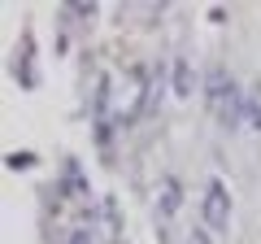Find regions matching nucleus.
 Wrapping results in <instances>:
<instances>
[{
    "label": "nucleus",
    "instance_id": "f257e3e1",
    "mask_svg": "<svg viewBox=\"0 0 261 244\" xmlns=\"http://www.w3.org/2000/svg\"><path fill=\"white\" fill-rule=\"evenodd\" d=\"M209 113H214L222 127H235V122H244V92L235 87V79L226 75L222 66L209 75Z\"/></svg>",
    "mask_w": 261,
    "mask_h": 244
},
{
    "label": "nucleus",
    "instance_id": "f03ea898",
    "mask_svg": "<svg viewBox=\"0 0 261 244\" xmlns=\"http://www.w3.org/2000/svg\"><path fill=\"white\" fill-rule=\"evenodd\" d=\"M231 188H226L222 179H209V188H205V201H200V218H205V231L209 235H222L231 231Z\"/></svg>",
    "mask_w": 261,
    "mask_h": 244
},
{
    "label": "nucleus",
    "instance_id": "7ed1b4c3",
    "mask_svg": "<svg viewBox=\"0 0 261 244\" xmlns=\"http://www.w3.org/2000/svg\"><path fill=\"white\" fill-rule=\"evenodd\" d=\"M122 92H118V105H113V113H118V122H130V118H140V109L148 105V92L152 83L144 79V70H130L126 79H122Z\"/></svg>",
    "mask_w": 261,
    "mask_h": 244
},
{
    "label": "nucleus",
    "instance_id": "20e7f679",
    "mask_svg": "<svg viewBox=\"0 0 261 244\" xmlns=\"http://www.w3.org/2000/svg\"><path fill=\"white\" fill-rule=\"evenodd\" d=\"M13 75H18L22 87H35V44H31V35H22V48H18V61H13Z\"/></svg>",
    "mask_w": 261,
    "mask_h": 244
},
{
    "label": "nucleus",
    "instance_id": "39448f33",
    "mask_svg": "<svg viewBox=\"0 0 261 244\" xmlns=\"http://www.w3.org/2000/svg\"><path fill=\"white\" fill-rule=\"evenodd\" d=\"M178 201H183L178 179H161V188H157V214L161 218H174L178 214Z\"/></svg>",
    "mask_w": 261,
    "mask_h": 244
},
{
    "label": "nucleus",
    "instance_id": "423d86ee",
    "mask_svg": "<svg viewBox=\"0 0 261 244\" xmlns=\"http://www.w3.org/2000/svg\"><path fill=\"white\" fill-rule=\"evenodd\" d=\"M244 122L252 131H261V79H252L248 92H244Z\"/></svg>",
    "mask_w": 261,
    "mask_h": 244
},
{
    "label": "nucleus",
    "instance_id": "0eeeda50",
    "mask_svg": "<svg viewBox=\"0 0 261 244\" xmlns=\"http://www.w3.org/2000/svg\"><path fill=\"white\" fill-rule=\"evenodd\" d=\"M192 87H196V75H192V66H187L183 57H178V61H174V96H178V101H187Z\"/></svg>",
    "mask_w": 261,
    "mask_h": 244
},
{
    "label": "nucleus",
    "instance_id": "6e6552de",
    "mask_svg": "<svg viewBox=\"0 0 261 244\" xmlns=\"http://www.w3.org/2000/svg\"><path fill=\"white\" fill-rule=\"evenodd\" d=\"M65 244H92V231L87 227H74V231L65 235Z\"/></svg>",
    "mask_w": 261,
    "mask_h": 244
},
{
    "label": "nucleus",
    "instance_id": "1a4fd4ad",
    "mask_svg": "<svg viewBox=\"0 0 261 244\" xmlns=\"http://www.w3.org/2000/svg\"><path fill=\"white\" fill-rule=\"evenodd\" d=\"M187 244H214V240H209L205 227H192V231H187Z\"/></svg>",
    "mask_w": 261,
    "mask_h": 244
}]
</instances>
